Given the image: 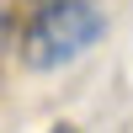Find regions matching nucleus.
<instances>
[{
  "mask_svg": "<svg viewBox=\"0 0 133 133\" xmlns=\"http://www.w3.org/2000/svg\"><path fill=\"white\" fill-rule=\"evenodd\" d=\"M0 21H5V16H0Z\"/></svg>",
  "mask_w": 133,
  "mask_h": 133,
  "instance_id": "3",
  "label": "nucleus"
},
{
  "mask_svg": "<svg viewBox=\"0 0 133 133\" xmlns=\"http://www.w3.org/2000/svg\"><path fill=\"white\" fill-rule=\"evenodd\" d=\"M107 32L101 11L85 0H43L21 27V64L27 69H64Z\"/></svg>",
  "mask_w": 133,
  "mask_h": 133,
  "instance_id": "1",
  "label": "nucleus"
},
{
  "mask_svg": "<svg viewBox=\"0 0 133 133\" xmlns=\"http://www.w3.org/2000/svg\"><path fill=\"white\" fill-rule=\"evenodd\" d=\"M53 133H80V128H75V123H59V128H53Z\"/></svg>",
  "mask_w": 133,
  "mask_h": 133,
  "instance_id": "2",
  "label": "nucleus"
}]
</instances>
